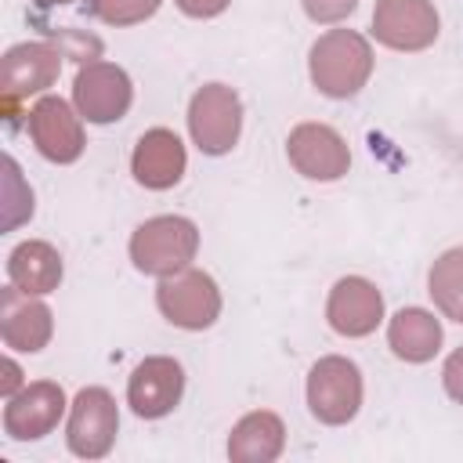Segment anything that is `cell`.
<instances>
[{"instance_id":"cell-2","label":"cell","mask_w":463,"mask_h":463,"mask_svg":"<svg viewBox=\"0 0 463 463\" xmlns=\"http://www.w3.org/2000/svg\"><path fill=\"white\" fill-rule=\"evenodd\" d=\"M199 250V228L188 217H152L130 235V260L145 275H174L184 271Z\"/></svg>"},{"instance_id":"cell-22","label":"cell","mask_w":463,"mask_h":463,"mask_svg":"<svg viewBox=\"0 0 463 463\" xmlns=\"http://www.w3.org/2000/svg\"><path fill=\"white\" fill-rule=\"evenodd\" d=\"M358 7V0H304L307 18L315 22H340Z\"/></svg>"},{"instance_id":"cell-10","label":"cell","mask_w":463,"mask_h":463,"mask_svg":"<svg viewBox=\"0 0 463 463\" xmlns=\"http://www.w3.org/2000/svg\"><path fill=\"white\" fill-rule=\"evenodd\" d=\"M61 72V51L51 43H18L0 61V94L11 112L14 101L47 90Z\"/></svg>"},{"instance_id":"cell-23","label":"cell","mask_w":463,"mask_h":463,"mask_svg":"<svg viewBox=\"0 0 463 463\" xmlns=\"http://www.w3.org/2000/svg\"><path fill=\"white\" fill-rule=\"evenodd\" d=\"M441 380H445V391H449V398L463 405V347H456V351L445 358Z\"/></svg>"},{"instance_id":"cell-5","label":"cell","mask_w":463,"mask_h":463,"mask_svg":"<svg viewBox=\"0 0 463 463\" xmlns=\"http://www.w3.org/2000/svg\"><path fill=\"white\" fill-rule=\"evenodd\" d=\"M156 304L174 326L206 329L221 315V289L206 271L184 268V271L163 275V282L156 289Z\"/></svg>"},{"instance_id":"cell-18","label":"cell","mask_w":463,"mask_h":463,"mask_svg":"<svg viewBox=\"0 0 463 463\" xmlns=\"http://www.w3.org/2000/svg\"><path fill=\"white\" fill-rule=\"evenodd\" d=\"M7 279L25 293L43 297L61 282V257L51 242H40V239L18 242L7 257Z\"/></svg>"},{"instance_id":"cell-7","label":"cell","mask_w":463,"mask_h":463,"mask_svg":"<svg viewBox=\"0 0 463 463\" xmlns=\"http://www.w3.org/2000/svg\"><path fill=\"white\" fill-rule=\"evenodd\" d=\"M130 98H134L130 76L112 61H87L76 72L72 101L80 116H87L90 123H116L130 109Z\"/></svg>"},{"instance_id":"cell-13","label":"cell","mask_w":463,"mask_h":463,"mask_svg":"<svg viewBox=\"0 0 463 463\" xmlns=\"http://www.w3.org/2000/svg\"><path fill=\"white\" fill-rule=\"evenodd\" d=\"M29 134L51 163H72L83 152V123L61 98H40L29 109Z\"/></svg>"},{"instance_id":"cell-11","label":"cell","mask_w":463,"mask_h":463,"mask_svg":"<svg viewBox=\"0 0 463 463\" xmlns=\"http://www.w3.org/2000/svg\"><path fill=\"white\" fill-rule=\"evenodd\" d=\"M61 412H65V391L54 380H36L7 398L4 430L14 441H36L58 427Z\"/></svg>"},{"instance_id":"cell-14","label":"cell","mask_w":463,"mask_h":463,"mask_svg":"<svg viewBox=\"0 0 463 463\" xmlns=\"http://www.w3.org/2000/svg\"><path fill=\"white\" fill-rule=\"evenodd\" d=\"M326 318L344 336H369L383 318V297L369 279L347 275L329 289Z\"/></svg>"},{"instance_id":"cell-21","label":"cell","mask_w":463,"mask_h":463,"mask_svg":"<svg viewBox=\"0 0 463 463\" xmlns=\"http://www.w3.org/2000/svg\"><path fill=\"white\" fill-rule=\"evenodd\" d=\"M163 0H90V11L109 25H134L156 14Z\"/></svg>"},{"instance_id":"cell-9","label":"cell","mask_w":463,"mask_h":463,"mask_svg":"<svg viewBox=\"0 0 463 463\" xmlns=\"http://www.w3.org/2000/svg\"><path fill=\"white\" fill-rule=\"evenodd\" d=\"M286 156L297 166V174H304L311 181H336L351 166L347 141L333 127H326V123H300V127H293L289 141H286Z\"/></svg>"},{"instance_id":"cell-12","label":"cell","mask_w":463,"mask_h":463,"mask_svg":"<svg viewBox=\"0 0 463 463\" xmlns=\"http://www.w3.org/2000/svg\"><path fill=\"white\" fill-rule=\"evenodd\" d=\"M181 394H184V373L174 358H163V354L145 358L127 383V405L145 420H159L174 412Z\"/></svg>"},{"instance_id":"cell-8","label":"cell","mask_w":463,"mask_h":463,"mask_svg":"<svg viewBox=\"0 0 463 463\" xmlns=\"http://www.w3.org/2000/svg\"><path fill=\"white\" fill-rule=\"evenodd\" d=\"M373 36L391 51H423L438 40V11L430 0H376Z\"/></svg>"},{"instance_id":"cell-4","label":"cell","mask_w":463,"mask_h":463,"mask_svg":"<svg viewBox=\"0 0 463 463\" xmlns=\"http://www.w3.org/2000/svg\"><path fill=\"white\" fill-rule=\"evenodd\" d=\"M307 405L322 423H347L362 405V373L354 362L329 354L307 373Z\"/></svg>"},{"instance_id":"cell-20","label":"cell","mask_w":463,"mask_h":463,"mask_svg":"<svg viewBox=\"0 0 463 463\" xmlns=\"http://www.w3.org/2000/svg\"><path fill=\"white\" fill-rule=\"evenodd\" d=\"M427 286H430L427 293L434 297V304H438L452 322L463 326V246L445 250V253L434 260Z\"/></svg>"},{"instance_id":"cell-24","label":"cell","mask_w":463,"mask_h":463,"mask_svg":"<svg viewBox=\"0 0 463 463\" xmlns=\"http://www.w3.org/2000/svg\"><path fill=\"white\" fill-rule=\"evenodd\" d=\"M228 4H232V0H177V7H181L184 14H192V18H213V14H221Z\"/></svg>"},{"instance_id":"cell-19","label":"cell","mask_w":463,"mask_h":463,"mask_svg":"<svg viewBox=\"0 0 463 463\" xmlns=\"http://www.w3.org/2000/svg\"><path fill=\"white\" fill-rule=\"evenodd\" d=\"M387 344L405 362H427L441 347V322L423 307H402L387 326Z\"/></svg>"},{"instance_id":"cell-26","label":"cell","mask_w":463,"mask_h":463,"mask_svg":"<svg viewBox=\"0 0 463 463\" xmlns=\"http://www.w3.org/2000/svg\"><path fill=\"white\" fill-rule=\"evenodd\" d=\"M43 4H72V0H43Z\"/></svg>"},{"instance_id":"cell-1","label":"cell","mask_w":463,"mask_h":463,"mask_svg":"<svg viewBox=\"0 0 463 463\" xmlns=\"http://www.w3.org/2000/svg\"><path fill=\"white\" fill-rule=\"evenodd\" d=\"M373 72L369 40L354 29H329L311 47V80L329 98H351L365 87Z\"/></svg>"},{"instance_id":"cell-25","label":"cell","mask_w":463,"mask_h":463,"mask_svg":"<svg viewBox=\"0 0 463 463\" xmlns=\"http://www.w3.org/2000/svg\"><path fill=\"white\" fill-rule=\"evenodd\" d=\"M14 387H18V365L7 358V362H4V383H0V391L11 398V394H14Z\"/></svg>"},{"instance_id":"cell-17","label":"cell","mask_w":463,"mask_h":463,"mask_svg":"<svg viewBox=\"0 0 463 463\" xmlns=\"http://www.w3.org/2000/svg\"><path fill=\"white\" fill-rule=\"evenodd\" d=\"M282 445H286L282 420L268 409H257L232 427L228 456H232V463H271L282 452Z\"/></svg>"},{"instance_id":"cell-16","label":"cell","mask_w":463,"mask_h":463,"mask_svg":"<svg viewBox=\"0 0 463 463\" xmlns=\"http://www.w3.org/2000/svg\"><path fill=\"white\" fill-rule=\"evenodd\" d=\"M130 166H134V177L145 188H174L181 181V174H184V145L166 127L145 130L141 141L134 145Z\"/></svg>"},{"instance_id":"cell-3","label":"cell","mask_w":463,"mask_h":463,"mask_svg":"<svg viewBox=\"0 0 463 463\" xmlns=\"http://www.w3.org/2000/svg\"><path fill=\"white\" fill-rule=\"evenodd\" d=\"M188 130H192V141L206 156H224L239 141V130H242L239 94L224 83H206L203 90H195L188 105Z\"/></svg>"},{"instance_id":"cell-15","label":"cell","mask_w":463,"mask_h":463,"mask_svg":"<svg viewBox=\"0 0 463 463\" xmlns=\"http://www.w3.org/2000/svg\"><path fill=\"white\" fill-rule=\"evenodd\" d=\"M51 307L40 304L33 293L18 289L14 282L4 289L0 297V333H4V344L14 347V351H43L47 340H51Z\"/></svg>"},{"instance_id":"cell-6","label":"cell","mask_w":463,"mask_h":463,"mask_svg":"<svg viewBox=\"0 0 463 463\" xmlns=\"http://www.w3.org/2000/svg\"><path fill=\"white\" fill-rule=\"evenodd\" d=\"M119 430V412H116V398L105 387H83L69 409V449L83 459H98L112 449Z\"/></svg>"}]
</instances>
